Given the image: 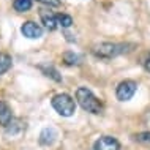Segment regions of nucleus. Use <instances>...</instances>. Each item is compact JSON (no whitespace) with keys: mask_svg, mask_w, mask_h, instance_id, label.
<instances>
[{"mask_svg":"<svg viewBox=\"0 0 150 150\" xmlns=\"http://www.w3.org/2000/svg\"><path fill=\"white\" fill-rule=\"evenodd\" d=\"M76 100L81 104V108L87 112H92V114H100L103 111V104L101 101L96 98L92 93V90H88L87 87H79L76 90Z\"/></svg>","mask_w":150,"mask_h":150,"instance_id":"obj_1","label":"nucleus"},{"mask_svg":"<svg viewBox=\"0 0 150 150\" xmlns=\"http://www.w3.org/2000/svg\"><path fill=\"white\" fill-rule=\"evenodd\" d=\"M128 47H133V46L131 44H117V43H101L93 47V54L100 59H112L128 52L129 51Z\"/></svg>","mask_w":150,"mask_h":150,"instance_id":"obj_2","label":"nucleus"},{"mask_svg":"<svg viewBox=\"0 0 150 150\" xmlns=\"http://www.w3.org/2000/svg\"><path fill=\"white\" fill-rule=\"evenodd\" d=\"M51 103H52V108L63 117H71L76 111L74 100H73L70 95H67V93H59V95H55Z\"/></svg>","mask_w":150,"mask_h":150,"instance_id":"obj_3","label":"nucleus"},{"mask_svg":"<svg viewBox=\"0 0 150 150\" xmlns=\"http://www.w3.org/2000/svg\"><path fill=\"white\" fill-rule=\"evenodd\" d=\"M137 90V84L134 82V81L131 79H127V81H122V82L119 84V87H117V100L120 101H128L133 98V95L136 93Z\"/></svg>","mask_w":150,"mask_h":150,"instance_id":"obj_4","label":"nucleus"},{"mask_svg":"<svg viewBox=\"0 0 150 150\" xmlns=\"http://www.w3.org/2000/svg\"><path fill=\"white\" fill-rule=\"evenodd\" d=\"M93 150H120V142L112 136H103L95 142Z\"/></svg>","mask_w":150,"mask_h":150,"instance_id":"obj_5","label":"nucleus"},{"mask_svg":"<svg viewBox=\"0 0 150 150\" xmlns=\"http://www.w3.org/2000/svg\"><path fill=\"white\" fill-rule=\"evenodd\" d=\"M21 32L25 38H30V40H35V38H40L43 35V29L38 25V24L32 22V21H27L22 24L21 27Z\"/></svg>","mask_w":150,"mask_h":150,"instance_id":"obj_6","label":"nucleus"},{"mask_svg":"<svg viewBox=\"0 0 150 150\" xmlns=\"http://www.w3.org/2000/svg\"><path fill=\"white\" fill-rule=\"evenodd\" d=\"M40 18L44 24L47 30H55L57 29V14H54L52 11L46 10V8H41L40 10Z\"/></svg>","mask_w":150,"mask_h":150,"instance_id":"obj_7","label":"nucleus"},{"mask_svg":"<svg viewBox=\"0 0 150 150\" xmlns=\"http://www.w3.org/2000/svg\"><path fill=\"white\" fill-rule=\"evenodd\" d=\"M57 139V131L54 128H44L40 134V144L41 145H52Z\"/></svg>","mask_w":150,"mask_h":150,"instance_id":"obj_8","label":"nucleus"},{"mask_svg":"<svg viewBox=\"0 0 150 150\" xmlns=\"http://www.w3.org/2000/svg\"><path fill=\"white\" fill-rule=\"evenodd\" d=\"M13 120V112H11L10 106L5 103V101H0V125L3 127H8Z\"/></svg>","mask_w":150,"mask_h":150,"instance_id":"obj_9","label":"nucleus"},{"mask_svg":"<svg viewBox=\"0 0 150 150\" xmlns=\"http://www.w3.org/2000/svg\"><path fill=\"white\" fill-rule=\"evenodd\" d=\"M32 3H33V0H14L13 6L18 13H25L32 8Z\"/></svg>","mask_w":150,"mask_h":150,"instance_id":"obj_10","label":"nucleus"},{"mask_svg":"<svg viewBox=\"0 0 150 150\" xmlns=\"http://www.w3.org/2000/svg\"><path fill=\"white\" fill-rule=\"evenodd\" d=\"M40 70H41L46 76H49V78H52L54 81H57V82H60V81H62V78H60V74H59V71L55 70L54 67H51V65H41V67H40Z\"/></svg>","mask_w":150,"mask_h":150,"instance_id":"obj_11","label":"nucleus"},{"mask_svg":"<svg viewBox=\"0 0 150 150\" xmlns=\"http://www.w3.org/2000/svg\"><path fill=\"white\" fill-rule=\"evenodd\" d=\"M11 63H13V60H11L10 55L0 52V74H3V73H6L8 70H10Z\"/></svg>","mask_w":150,"mask_h":150,"instance_id":"obj_12","label":"nucleus"},{"mask_svg":"<svg viewBox=\"0 0 150 150\" xmlns=\"http://www.w3.org/2000/svg\"><path fill=\"white\" fill-rule=\"evenodd\" d=\"M57 25L63 27V29H68V27H71V25H73V19H71V16L63 14V13L57 14Z\"/></svg>","mask_w":150,"mask_h":150,"instance_id":"obj_13","label":"nucleus"},{"mask_svg":"<svg viewBox=\"0 0 150 150\" xmlns=\"http://www.w3.org/2000/svg\"><path fill=\"white\" fill-rule=\"evenodd\" d=\"M63 60L67 65H79L81 63V57L78 54H74V52H65Z\"/></svg>","mask_w":150,"mask_h":150,"instance_id":"obj_14","label":"nucleus"},{"mask_svg":"<svg viewBox=\"0 0 150 150\" xmlns=\"http://www.w3.org/2000/svg\"><path fill=\"white\" fill-rule=\"evenodd\" d=\"M10 125H13V127H6V128H8V133H10V134H14V133L21 131V129L24 128V127H22V123H21V120H11V123H10Z\"/></svg>","mask_w":150,"mask_h":150,"instance_id":"obj_15","label":"nucleus"},{"mask_svg":"<svg viewBox=\"0 0 150 150\" xmlns=\"http://www.w3.org/2000/svg\"><path fill=\"white\" fill-rule=\"evenodd\" d=\"M136 141L139 142H150V131H144V133H139V134L134 136Z\"/></svg>","mask_w":150,"mask_h":150,"instance_id":"obj_16","label":"nucleus"},{"mask_svg":"<svg viewBox=\"0 0 150 150\" xmlns=\"http://www.w3.org/2000/svg\"><path fill=\"white\" fill-rule=\"evenodd\" d=\"M36 2L43 3V5H47V6H59L60 5V0H36Z\"/></svg>","mask_w":150,"mask_h":150,"instance_id":"obj_17","label":"nucleus"},{"mask_svg":"<svg viewBox=\"0 0 150 150\" xmlns=\"http://www.w3.org/2000/svg\"><path fill=\"white\" fill-rule=\"evenodd\" d=\"M144 67H145V70H147L149 73H150V55L147 59H145V62H144Z\"/></svg>","mask_w":150,"mask_h":150,"instance_id":"obj_18","label":"nucleus"},{"mask_svg":"<svg viewBox=\"0 0 150 150\" xmlns=\"http://www.w3.org/2000/svg\"><path fill=\"white\" fill-rule=\"evenodd\" d=\"M144 122H145V125H147V127L150 128V111L147 112V114H145V117H144Z\"/></svg>","mask_w":150,"mask_h":150,"instance_id":"obj_19","label":"nucleus"}]
</instances>
